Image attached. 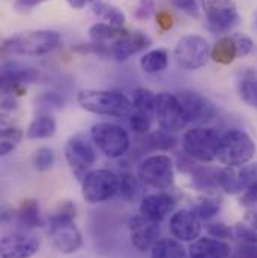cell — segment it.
<instances>
[{
	"label": "cell",
	"mask_w": 257,
	"mask_h": 258,
	"mask_svg": "<svg viewBox=\"0 0 257 258\" xmlns=\"http://www.w3.org/2000/svg\"><path fill=\"white\" fill-rule=\"evenodd\" d=\"M77 207L71 201H64L48 216V236L62 254H75L83 246V237L75 225Z\"/></svg>",
	"instance_id": "cell-1"
},
{
	"label": "cell",
	"mask_w": 257,
	"mask_h": 258,
	"mask_svg": "<svg viewBox=\"0 0 257 258\" xmlns=\"http://www.w3.org/2000/svg\"><path fill=\"white\" fill-rule=\"evenodd\" d=\"M61 41L62 36L59 32L50 29H39L9 36L3 41L2 48L5 53L11 54L39 57L56 50L61 45Z\"/></svg>",
	"instance_id": "cell-2"
},
{
	"label": "cell",
	"mask_w": 257,
	"mask_h": 258,
	"mask_svg": "<svg viewBox=\"0 0 257 258\" xmlns=\"http://www.w3.org/2000/svg\"><path fill=\"white\" fill-rule=\"evenodd\" d=\"M78 105L93 114L127 117L132 113V102L122 93L110 90L86 89L77 95Z\"/></svg>",
	"instance_id": "cell-3"
},
{
	"label": "cell",
	"mask_w": 257,
	"mask_h": 258,
	"mask_svg": "<svg viewBox=\"0 0 257 258\" xmlns=\"http://www.w3.org/2000/svg\"><path fill=\"white\" fill-rule=\"evenodd\" d=\"M256 155V143L242 129H229L221 134L217 159L230 168L247 165Z\"/></svg>",
	"instance_id": "cell-4"
},
{
	"label": "cell",
	"mask_w": 257,
	"mask_h": 258,
	"mask_svg": "<svg viewBox=\"0 0 257 258\" xmlns=\"http://www.w3.org/2000/svg\"><path fill=\"white\" fill-rule=\"evenodd\" d=\"M220 143H221V134L218 131L212 128H203V126H197L187 131L182 138L185 153L190 158L204 164L217 159Z\"/></svg>",
	"instance_id": "cell-5"
},
{
	"label": "cell",
	"mask_w": 257,
	"mask_h": 258,
	"mask_svg": "<svg viewBox=\"0 0 257 258\" xmlns=\"http://www.w3.org/2000/svg\"><path fill=\"white\" fill-rule=\"evenodd\" d=\"M137 177L150 189L166 191L175 182L173 161L167 155H152L138 165Z\"/></svg>",
	"instance_id": "cell-6"
},
{
	"label": "cell",
	"mask_w": 257,
	"mask_h": 258,
	"mask_svg": "<svg viewBox=\"0 0 257 258\" xmlns=\"http://www.w3.org/2000/svg\"><path fill=\"white\" fill-rule=\"evenodd\" d=\"M93 144L109 158H122L129 150L131 140L128 132L122 126L110 122L95 123L90 129Z\"/></svg>",
	"instance_id": "cell-7"
},
{
	"label": "cell",
	"mask_w": 257,
	"mask_h": 258,
	"mask_svg": "<svg viewBox=\"0 0 257 258\" xmlns=\"http://www.w3.org/2000/svg\"><path fill=\"white\" fill-rule=\"evenodd\" d=\"M119 183H121L119 174L106 168L93 170L89 171L81 180L83 185L81 194L84 201L89 204L104 203L113 198L116 194H119Z\"/></svg>",
	"instance_id": "cell-8"
},
{
	"label": "cell",
	"mask_w": 257,
	"mask_h": 258,
	"mask_svg": "<svg viewBox=\"0 0 257 258\" xmlns=\"http://www.w3.org/2000/svg\"><path fill=\"white\" fill-rule=\"evenodd\" d=\"M198 5L212 33H227L238 24L239 14L233 0H198Z\"/></svg>",
	"instance_id": "cell-9"
},
{
	"label": "cell",
	"mask_w": 257,
	"mask_h": 258,
	"mask_svg": "<svg viewBox=\"0 0 257 258\" xmlns=\"http://www.w3.org/2000/svg\"><path fill=\"white\" fill-rule=\"evenodd\" d=\"M211 57V48L204 38L198 35H185L182 36L175 47L176 63L182 69L197 71L204 66Z\"/></svg>",
	"instance_id": "cell-10"
},
{
	"label": "cell",
	"mask_w": 257,
	"mask_h": 258,
	"mask_svg": "<svg viewBox=\"0 0 257 258\" xmlns=\"http://www.w3.org/2000/svg\"><path fill=\"white\" fill-rule=\"evenodd\" d=\"M65 158L72 174L83 180L89 168L95 164L96 153L92 143L83 135H74L65 146Z\"/></svg>",
	"instance_id": "cell-11"
},
{
	"label": "cell",
	"mask_w": 257,
	"mask_h": 258,
	"mask_svg": "<svg viewBox=\"0 0 257 258\" xmlns=\"http://www.w3.org/2000/svg\"><path fill=\"white\" fill-rule=\"evenodd\" d=\"M155 117L161 129L167 132H179L188 123L178 96L167 92H161L157 95Z\"/></svg>",
	"instance_id": "cell-12"
},
{
	"label": "cell",
	"mask_w": 257,
	"mask_h": 258,
	"mask_svg": "<svg viewBox=\"0 0 257 258\" xmlns=\"http://www.w3.org/2000/svg\"><path fill=\"white\" fill-rule=\"evenodd\" d=\"M176 96L182 105V110L185 113L188 123L203 125V123L211 122L217 116L215 105L208 98H204L203 95H200L197 92L182 90Z\"/></svg>",
	"instance_id": "cell-13"
},
{
	"label": "cell",
	"mask_w": 257,
	"mask_h": 258,
	"mask_svg": "<svg viewBox=\"0 0 257 258\" xmlns=\"http://www.w3.org/2000/svg\"><path fill=\"white\" fill-rule=\"evenodd\" d=\"M160 222H153L143 215L134 216L129 221V239L135 249L146 252L160 240Z\"/></svg>",
	"instance_id": "cell-14"
},
{
	"label": "cell",
	"mask_w": 257,
	"mask_h": 258,
	"mask_svg": "<svg viewBox=\"0 0 257 258\" xmlns=\"http://www.w3.org/2000/svg\"><path fill=\"white\" fill-rule=\"evenodd\" d=\"M39 249V242L35 236L14 231L2 237V258H32Z\"/></svg>",
	"instance_id": "cell-15"
},
{
	"label": "cell",
	"mask_w": 257,
	"mask_h": 258,
	"mask_svg": "<svg viewBox=\"0 0 257 258\" xmlns=\"http://www.w3.org/2000/svg\"><path fill=\"white\" fill-rule=\"evenodd\" d=\"M201 219L193 210L184 209L176 212L170 219V231L179 242H194L201 233Z\"/></svg>",
	"instance_id": "cell-16"
},
{
	"label": "cell",
	"mask_w": 257,
	"mask_h": 258,
	"mask_svg": "<svg viewBox=\"0 0 257 258\" xmlns=\"http://www.w3.org/2000/svg\"><path fill=\"white\" fill-rule=\"evenodd\" d=\"M152 45V39L143 32H128L110 47V56L118 62L128 60L131 56L144 51Z\"/></svg>",
	"instance_id": "cell-17"
},
{
	"label": "cell",
	"mask_w": 257,
	"mask_h": 258,
	"mask_svg": "<svg viewBox=\"0 0 257 258\" xmlns=\"http://www.w3.org/2000/svg\"><path fill=\"white\" fill-rule=\"evenodd\" d=\"M176 206V200L173 195L167 192L150 194L141 200L140 215L146 216L153 222H161Z\"/></svg>",
	"instance_id": "cell-18"
},
{
	"label": "cell",
	"mask_w": 257,
	"mask_h": 258,
	"mask_svg": "<svg viewBox=\"0 0 257 258\" xmlns=\"http://www.w3.org/2000/svg\"><path fill=\"white\" fill-rule=\"evenodd\" d=\"M190 258H230L232 246L215 237H198L190 246Z\"/></svg>",
	"instance_id": "cell-19"
},
{
	"label": "cell",
	"mask_w": 257,
	"mask_h": 258,
	"mask_svg": "<svg viewBox=\"0 0 257 258\" xmlns=\"http://www.w3.org/2000/svg\"><path fill=\"white\" fill-rule=\"evenodd\" d=\"M39 78V71L35 68L24 66L20 62H5L2 64V84L12 86V84H27L33 83Z\"/></svg>",
	"instance_id": "cell-20"
},
{
	"label": "cell",
	"mask_w": 257,
	"mask_h": 258,
	"mask_svg": "<svg viewBox=\"0 0 257 258\" xmlns=\"http://www.w3.org/2000/svg\"><path fill=\"white\" fill-rule=\"evenodd\" d=\"M239 185H241V197L239 203L245 207L257 203V162L247 164L238 171Z\"/></svg>",
	"instance_id": "cell-21"
},
{
	"label": "cell",
	"mask_w": 257,
	"mask_h": 258,
	"mask_svg": "<svg viewBox=\"0 0 257 258\" xmlns=\"http://www.w3.org/2000/svg\"><path fill=\"white\" fill-rule=\"evenodd\" d=\"M128 33L127 29L124 27H116L107 23H95L90 29H89V38L93 44H99V45H106L110 47L119 41L121 38H124Z\"/></svg>",
	"instance_id": "cell-22"
},
{
	"label": "cell",
	"mask_w": 257,
	"mask_h": 258,
	"mask_svg": "<svg viewBox=\"0 0 257 258\" xmlns=\"http://www.w3.org/2000/svg\"><path fill=\"white\" fill-rule=\"evenodd\" d=\"M238 93L241 99L257 110V69H245L238 80Z\"/></svg>",
	"instance_id": "cell-23"
},
{
	"label": "cell",
	"mask_w": 257,
	"mask_h": 258,
	"mask_svg": "<svg viewBox=\"0 0 257 258\" xmlns=\"http://www.w3.org/2000/svg\"><path fill=\"white\" fill-rule=\"evenodd\" d=\"M92 12L101 20H104L107 24H112L116 27H124L125 24V14L122 12V9H119L113 3L96 0L95 3H92Z\"/></svg>",
	"instance_id": "cell-24"
},
{
	"label": "cell",
	"mask_w": 257,
	"mask_h": 258,
	"mask_svg": "<svg viewBox=\"0 0 257 258\" xmlns=\"http://www.w3.org/2000/svg\"><path fill=\"white\" fill-rule=\"evenodd\" d=\"M238 57L236 45L232 36L220 38L211 50V59L220 64H230Z\"/></svg>",
	"instance_id": "cell-25"
},
{
	"label": "cell",
	"mask_w": 257,
	"mask_h": 258,
	"mask_svg": "<svg viewBox=\"0 0 257 258\" xmlns=\"http://www.w3.org/2000/svg\"><path fill=\"white\" fill-rule=\"evenodd\" d=\"M150 258H188V254L181 242L161 239L150 249Z\"/></svg>",
	"instance_id": "cell-26"
},
{
	"label": "cell",
	"mask_w": 257,
	"mask_h": 258,
	"mask_svg": "<svg viewBox=\"0 0 257 258\" xmlns=\"http://www.w3.org/2000/svg\"><path fill=\"white\" fill-rule=\"evenodd\" d=\"M18 222L26 228H38L42 225L39 204L35 200H24L17 212Z\"/></svg>",
	"instance_id": "cell-27"
},
{
	"label": "cell",
	"mask_w": 257,
	"mask_h": 258,
	"mask_svg": "<svg viewBox=\"0 0 257 258\" xmlns=\"http://www.w3.org/2000/svg\"><path fill=\"white\" fill-rule=\"evenodd\" d=\"M233 234L242 243H257V213L248 212L242 221L236 222Z\"/></svg>",
	"instance_id": "cell-28"
},
{
	"label": "cell",
	"mask_w": 257,
	"mask_h": 258,
	"mask_svg": "<svg viewBox=\"0 0 257 258\" xmlns=\"http://www.w3.org/2000/svg\"><path fill=\"white\" fill-rule=\"evenodd\" d=\"M56 120L48 114H42L32 120V123L27 128V137L30 140L50 138L56 134Z\"/></svg>",
	"instance_id": "cell-29"
},
{
	"label": "cell",
	"mask_w": 257,
	"mask_h": 258,
	"mask_svg": "<svg viewBox=\"0 0 257 258\" xmlns=\"http://www.w3.org/2000/svg\"><path fill=\"white\" fill-rule=\"evenodd\" d=\"M169 63V56L166 50H152L149 53H146L141 59H140V66L146 74H158L163 72Z\"/></svg>",
	"instance_id": "cell-30"
},
{
	"label": "cell",
	"mask_w": 257,
	"mask_h": 258,
	"mask_svg": "<svg viewBox=\"0 0 257 258\" xmlns=\"http://www.w3.org/2000/svg\"><path fill=\"white\" fill-rule=\"evenodd\" d=\"M221 206H223V201L220 197L206 195L197 201V204L193 207V212L201 221H209L218 215V212L221 210Z\"/></svg>",
	"instance_id": "cell-31"
},
{
	"label": "cell",
	"mask_w": 257,
	"mask_h": 258,
	"mask_svg": "<svg viewBox=\"0 0 257 258\" xmlns=\"http://www.w3.org/2000/svg\"><path fill=\"white\" fill-rule=\"evenodd\" d=\"M132 108L137 111H143L147 114H155L157 108V95L147 89L138 87L132 93Z\"/></svg>",
	"instance_id": "cell-32"
},
{
	"label": "cell",
	"mask_w": 257,
	"mask_h": 258,
	"mask_svg": "<svg viewBox=\"0 0 257 258\" xmlns=\"http://www.w3.org/2000/svg\"><path fill=\"white\" fill-rule=\"evenodd\" d=\"M218 188L223 189L229 195H236L241 194V185H239V177H238V171H235L233 168L227 167L223 170H218Z\"/></svg>",
	"instance_id": "cell-33"
},
{
	"label": "cell",
	"mask_w": 257,
	"mask_h": 258,
	"mask_svg": "<svg viewBox=\"0 0 257 258\" xmlns=\"http://www.w3.org/2000/svg\"><path fill=\"white\" fill-rule=\"evenodd\" d=\"M23 140V131L15 126H6L2 129L0 134V155L6 156L9 155Z\"/></svg>",
	"instance_id": "cell-34"
},
{
	"label": "cell",
	"mask_w": 257,
	"mask_h": 258,
	"mask_svg": "<svg viewBox=\"0 0 257 258\" xmlns=\"http://www.w3.org/2000/svg\"><path fill=\"white\" fill-rule=\"evenodd\" d=\"M218 170L214 168H193V183L198 189L218 188Z\"/></svg>",
	"instance_id": "cell-35"
},
{
	"label": "cell",
	"mask_w": 257,
	"mask_h": 258,
	"mask_svg": "<svg viewBox=\"0 0 257 258\" xmlns=\"http://www.w3.org/2000/svg\"><path fill=\"white\" fill-rule=\"evenodd\" d=\"M149 146L157 150H170L176 146V138L172 135V132H167L164 129L157 131L149 135Z\"/></svg>",
	"instance_id": "cell-36"
},
{
	"label": "cell",
	"mask_w": 257,
	"mask_h": 258,
	"mask_svg": "<svg viewBox=\"0 0 257 258\" xmlns=\"http://www.w3.org/2000/svg\"><path fill=\"white\" fill-rule=\"evenodd\" d=\"M121 177V183H119V195L121 198H124L125 201H132L137 192H138V180L135 176H132L131 173H122L119 174Z\"/></svg>",
	"instance_id": "cell-37"
},
{
	"label": "cell",
	"mask_w": 257,
	"mask_h": 258,
	"mask_svg": "<svg viewBox=\"0 0 257 258\" xmlns=\"http://www.w3.org/2000/svg\"><path fill=\"white\" fill-rule=\"evenodd\" d=\"M152 125V116L143 111H132L129 114V126L135 134H147Z\"/></svg>",
	"instance_id": "cell-38"
},
{
	"label": "cell",
	"mask_w": 257,
	"mask_h": 258,
	"mask_svg": "<svg viewBox=\"0 0 257 258\" xmlns=\"http://www.w3.org/2000/svg\"><path fill=\"white\" fill-rule=\"evenodd\" d=\"M36 104L42 110H59L64 107V98L56 92H44L36 98Z\"/></svg>",
	"instance_id": "cell-39"
},
{
	"label": "cell",
	"mask_w": 257,
	"mask_h": 258,
	"mask_svg": "<svg viewBox=\"0 0 257 258\" xmlns=\"http://www.w3.org/2000/svg\"><path fill=\"white\" fill-rule=\"evenodd\" d=\"M56 156L55 152L50 147H41L38 149L36 155H35V167L39 171H48L53 165H55Z\"/></svg>",
	"instance_id": "cell-40"
},
{
	"label": "cell",
	"mask_w": 257,
	"mask_h": 258,
	"mask_svg": "<svg viewBox=\"0 0 257 258\" xmlns=\"http://www.w3.org/2000/svg\"><path fill=\"white\" fill-rule=\"evenodd\" d=\"M235 45H236V51H238V57H245L248 56L253 48H254V42L250 36L244 35V33H235L232 35Z\"/></svg>",
	"instance_id": "cell-41"
},
{
	"label": "cell",
	"mask_w": 257,
	"mask_h": 258,
	"mask_svg": "<svg viewBox=\"0 0 257 258\" xmlns=\"http://www.w3.org/2000/svg\"><path fill=\"white\" fill-rule=\"evenodd\" d=\"M155 12V2L153 0H140L134 9V17L140 21L149 20Z\"/></svg>",
	"instance_id": "cell-42"
},
{
	"label": "cell",
	"mask_w": 257,
	"mask_h": 258,
	"mask_svg": "<svg viewBox=\"0 0 257 258\" xmlns=\"http://www.w3.org/2000/svg\"><path fill=\"white\" fill-rule=\"evenodd\" d=\"M176 9L190 17H198V0H169Z\"/></svg>",
	"instance_id": "cell-43"
},
{
	"label": "cell",
	"mask_w": 257,
	"mask_h": 258,
	"mask_svg": "<svg viewBox=\"0 0 257 258\" xmlns=\"http://www.w3.org/2000/svg\"><path fill=\"white\" fill-rule=\"evenodd\" d=\"M208 233L215 237V239H221V240H227L233 236V230L229 228L227 225L221 224V222H215L208 225Z\"/></svg>",
	"instance_id": "cell-44"
},
{
	"label": "cell",
	"mask_w": 257,
	"mask_h": 258,
	"mask_svg": "<svg viewBox=\"0 0 257 258\" xmlns=\"http://www.w3.org/2000/svg\"><path fill=\"white\" fill-rule=\"evenodd\" d=\"M235 258H257V243H242Z\"/></svg>",
	"instance_id": "cell-45"
},
{
	"label": "cell",
	"mask_w": 257,
	"mask_h": 258,
	"mask_svg": "<svg viewBox=\"0 0 257 258\" xmlns=\"http://www.w3.org/2000/svg\"><path fill=\"white\" fill-rule=\"evenodd\" d=\"M47 0H15L14 2V8L18 11V12H26V11H30L33 9L35 6L44 3Z\"/></svg>",
	"instance_id": "cell-46"
},
{
	"label": "cell",
	"mask_w": 257,
	"mask_h": 258,
	"mask_svg": "<svg viewBox=\"0 0 257 258\" xmlns=\"http://www.w3.org/2000/svg\"><path fill=\"white\" fill-rule=\"evenodd\" d=\"M157 24L163 29V30H169L173 26V17L167 12V11H160L157 14Z\"/></svg>",
	"instance_id": "cell-47"
},
{
	"label": "cell",
	"mask_w": 257,
	"mask_h": 258,
	"mask_svg": "<svg viewBox=\"0 0 257 258\" xmlns=\"http://www.w3.org/2000/svg\"><path fill=\"white\" fill-rule=\"evenodd\" d=\"M17 108H18V105H17V101L14 99V96L5 93V98L2 99V110L3 111H14Z\"/></svg>",
	"instance_id": "cell-48"
},
{
	"label": "cell",
	"mask_w": 257,
	"mask_h": 258,
	"mask_svg": "<svg viewBox=\"0 0 257 258\" xmlns=\"http://www.w3.org/2000/svg\"><path fill=\"white\" fill-rule=\"evenodd\" d=\"M68 2V5L72 8V9H83V8H86L87 5H90V3H95L96 0H66Z\"/></svg>",
	"instance_id": "cell-49"
},
{
	"label": "cell",
	"mask_w": 257,
	"mask_h": 258,
	"mask_svg": "<svg viewBox=\"0 0 257 258\" xmlns=\"http://www.w3.org/2000/svg\"><path fill=\"white\" fill-rule=\"evenodd\" d=\"M254 24H256V27H257V12L254 14Z\"/></svg>",
	"instance_id": "cell-50"
}]
</instances>
